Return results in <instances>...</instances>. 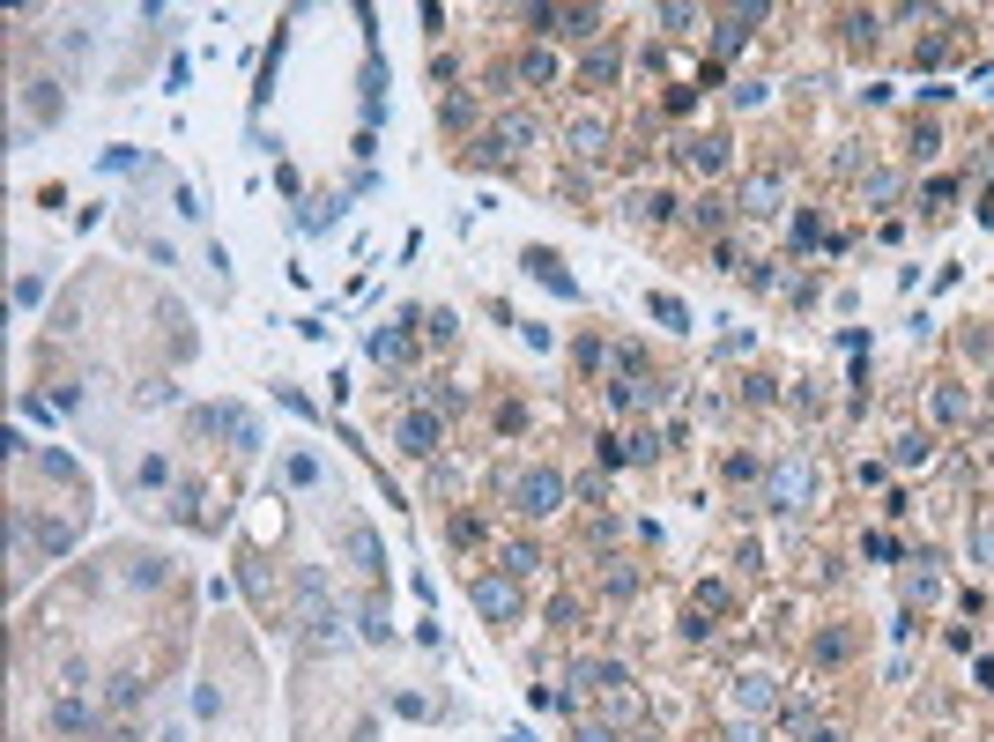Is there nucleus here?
Returning a JSON list of instances; mask_svg holds the SVG:
<instances>
[{"instance_id":"obj_1","label":"nucleus","mask_w":994,"mask_h":742,"mask_svg":"<svg viewBox=\"0 0 994 742\" xmlns=\"http://www.w3.org/2000/svg\"><path fill=\"white\" fill-rule=\"evenodd\" d=\"M817 491H824V468L809 454H787L780 468H772V483H765V497L780 505V512H802V505H817Z\"/></svg>"},{"instance_id":"obj_2","label":"nucleus","mask_w":994,"mask_h":742,"mask_svg":"<svg viewBox=\"0 0 994 742\" xmlns=\"http://www.w3.org/2000/svg\"><path fill=\"white\" fill-rule=\"evenodd\" d=\"M512 505L535 512V520H549V512L564 505V475H557V468H527V475H512Z\"/></svg>"},{"instance_id":"obj_3","label":"nucleus","mask_w":994,"mask_h":742,"mask_svg":"<svg viewBox=\"0 0 994 742\" xmlns=\"http://www.w3.org/2000/svg\"><path fill=\"white\" fill-rule=\"evenodd\" d=\"M438 416L431 409H409V416H394V438H401V454H438Z\"/></svg>"},{"instance_id":"obj_4","label":"nucleus","mask_w":994,"mask_h":742,"mask_svg":"<svg viewBox=\"0 0 994 742\" xmlns=\"http://www.w3.org/2000/svg\"><path fill=\"white\" fill-rule=\"evenodd\" d=\"M475 609L490 623H512L520 617V579H475Z\"/></svg>"},{"instance_id":"obj_5","label":"nucleus","mask_w":994,"mask_h":742,"mask_svg":"<svg viewBox=\"0 0 994 742\" xmlns=\"http://www.w3.org/2000/svg\"><path fill=\"white\" fill-rule=\"evenodd\" d=\"M772 698H780V691H772V676H765V668H757V676H735V713H743V720H757V728H765Z\"/></svg>"},{"instance_id":"obj_6","label":"nucleus","mask_w":994,"mask_h":742,"mask_svg":"<svg viewBox=\"0 0 994 742\" xmlns=\"http://www.w3.org/2000/svg\"><path fill=\"white\" fill-rule=\"evenodd\" d=\"M564 141L580 149V157H601V141H609V126H601V112H586V120L564 126Z\"/></svg>"},{"instance_id":"obj_7","label":"nucleus","mask_w":994,"mask_h":742,"mask_svg":"<svg viewBox=\"0 0 994 742\" xmlns=\"http://www.w3.org/2000/svg\"><path fill=\"white\" fill-rule=\"evenodd\" d=\"M527 275H535V283H549V289H564V297H572V275H564V268H557V252H549V246H527Z\"/></svg>"},{"instance_id":"obj_8","label":"nucleus","mask_w":994,"mask_h":742,"mask_svg":"<svg viewBox=\"0 0 994 742\" xmlns=\"http://www.w3.org/2000/svg\"><path fill=\"white\" fill-rule=\"evenodd\" d=\"M683 164H691V171H720V164H728V141H720V134H705V141H683Z\"/></svg>"},{"instance_id":"obj_9","label":"nucleus","mask_w":994,"mask_h":742,"mask_svg":"<svg viewBox=\"0 0 994 742\" xmlns=\"http://www.w3.org/2000/svg\"><path fill=\"white\" fill-rule=\"evenodd\" d=\"M743 215H780V178H749L743 186Z\"/></svg>"},{"instance_id":"obj_10","label":"nucleus","mask_w":994,"mask_h":742,"mask_svg":"<svg viewBox=\"0 0 994 742\" xmlns=\"http://www.w3.org/2000/svg\"><path fill=\"white\" fill-rule=\"evenodd\" d=\"M372 357H378V364H409V334H401V327H378V334H372Z\"/></svg>"},{"instance_id":"obj_11","label":"nucleus","mask_w":994,"mask_h":742,"mask_svg":"<svg viewBox=\"0 0 994 742\" xmlns=\"http://www.w3.org/2000/svg\"><path fill=\"white\" fill-rule=\"evenodd\" d=\"M646 312H654L661 327H691V312H683V297H668V289H654V297H646Z\"/></svg>"},{"instance_id":"obj_12","label":"nucleus","mask_w":994,"mask_h":742,"mask_svg":"<svg viewBox=\"0 0 994 742\" xmlns=\"http://www.w3.org/2000/svg\"><path fill=\"white\" fill-rule=\"evenodd\" d=\"M809 654L824 660V668H838V660L854 654V631H824V639H817V646H809Z\"/></svg>"},{"instance_id":"obj_13","label":"nucleus","mask_w":994,"mask_h":742,"mask_svg":"<svg viewBox=\"0 0 994 742\" xmlns=\"http://www.w3.org/2000/svg\"><path fill=\"white\" fill-rule=\"evenodd\" d=\"M580 83H617V52H609V45H601V52H586V67H580Z\"/></svg>"},{"instance_id":"obj_14","label":"nucleus","mask_w":994,"mask_h":742,"mask_svg":"<svg viewBox=\"0 0 994 742\" xmlns=\"http://www.w3.org/2000/svg\"><path fill=\"white\" fill-rule=\"evenodd\" d=\"M283 483L312 491V483H320V460H312V454H290V460H283Z\"/></svg>"},{"instance_id":"obj_15","label":"nucleus","mask_w":994,"mask_h":742,"mask_svg":"<svg viewBox=\"0 0 994 742\" xmlns=\"http://www.w3.org/2000/svg\"><path fill=\"white\" fill-rule=\"evenodd\" d=\"M542 565V549H527V542H512V549H505V579H527Z\"/></svg>"},{"instance_id":"obj_16","label":"nucleus","mask_w":994,"mask_h":742,"mask_svg":"<svg viewBox=\"0 0 994 742\" xmlns=\"http://www.w3.org/2000/svg\"><path fill=\"white\" fill-rule=\"evenodd\" d=\"M520 75H527V83H557V60H549V52H527Z\"/></svg>"},{"instance_id":"obj_17","label":"nucleus","mask_w":994,"mask_h":742,"mask_svg":"<svg viewBox=\"0 0 994 742\" xmlns=\"http://www.w3.org/2000/svg\"><path fill=\"white\" fill-rule=\"evenodd\" d=\"M906 586H912V602H943V572H912Z\"/></svg>"},{"instance_id":"obj_18","label":"nucleus","mask_w":994,"mask_h":742,"mask_svg":"<svg viewBox=\"0 0 994 742\" xmlns=\"http://www.w3.org/2000/svg\"><path fill=\"white\" fill-rule=\"evenodd\" d=\"M572 742H623L617 728H601V720H572Z\"/></svg>"}]
</instances>
